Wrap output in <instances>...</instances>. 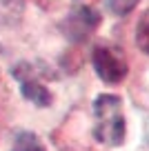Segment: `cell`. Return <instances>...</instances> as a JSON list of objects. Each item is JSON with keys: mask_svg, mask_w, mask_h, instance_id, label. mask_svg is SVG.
Returning <instances> with one entry per match:
<instances>
[{"mask_svg": "<svg viewBox=\"0 0 149 151\" xmlns=\"http://www.w3.org/2000/svg\"><path fill=\"white\" fill-rule=\"evenodd\" d=\"M125 113L122 98L114 93H103L93 100V138L107 147H118L125 140Z\"/></svg>", "mask_w": 149, "mask_h": 151, "instance_id": "cell-1", "label": "cell"}, {"mask_svg": "<svg viewBox=\"0 0 149 151\" xmlns=\"http://www.w3.org/2000/svg\"><path fill=\"white\" fill-rule=\"evenodd\" d=\"M103 16L98 11V0H74L71 11L60 22V31L71 42H82L98 29Z\"/></svg>", "mask_w": 149, "mask_h": 151, "instance_id": "cell-2", "label": "cell"}, {"mask_svg": "<svg viewBox=\"0 0 149 151\" xmlns=\"http://www.w3.org/2000/svg\"><path fill=\"white\" fill-rule=\"evenodd\" d=\"M91 62L96 69L98 78L107 85H118L127 78V58L122 53V49H118L116 45H98L91 51Z\"/></svg>", "mask_w": 149, "mask_h": 151, "instance_id": "cell-3", "label": "cell"}, {"mask_svg": "<svg viewBox=\"0 0 149 151\" xmlns=\"http://www.w3.org/2000/svg\"><path fill=\"white\" fill-rule=\"evenodd\" d=\"M11 76H14L16 80H20V93L33 102L36 107H49L54 100L51 91L47 89V85L40 80V76H38L36 67L31 62H18V65L11 69Z\"/></svg>", "mask_w": 149, "mask_h": 151, "instance_id": "cell-4", "label": "cell"}, {"mask_svg": "<svg viewBox=\"0 0 149 151\" xmlns=\"http://www.w3.org/2000/svg\"><path fill=\"white\" fill-rule=\"evenodd\" d=\"M22 16V0H0V27L14 24Z\"/></svg>", "mask_w": 149, "mask_h": 151, "instance_id": "cell-5", "label": "cell"}, {"mask_svg": "<svg viewBox=\"0 0 149 151\" xmlns=\"http://www.w3.org/2000/svg\"><path fill=\"white\" fill-rule=\"evenodd\" d=\"M11 151H47L45 145L40 142V138L31 131H22L16 136V142H14V149Z\"/></svg>", "mask_w": 149, "mask_h": 151, "instance_id": "cell-6", "label": "cell"}, {"mask_svg": "<svg viewBox=\"0 0 149 151\" xmlns=\"http://www.w3.org/2000/svg\"><path fill=\"white\" fill-rule=\"evenodd\" d=\"M136 45L142 53L149 56V9L140 16L138 24H136Z\"/></svg>", "mask_w": 149, "mask_h": 151, "instance_id": "cell-7", "label": "cell"}, {"mask_svg": "<svg viewBox=\"0 0 149 151\" xmlns=\"http://www.w3.org/2000/svg\"><path fill=\"white\" fill-rule=\"evenodd\" d=\"M140 0H107V7L114 16H127L136 9Z\"/></svg>", "mask_w": 149, "mask_h": 151, "instance_id": "cell-8", "label": "cell"}]
</instances>
